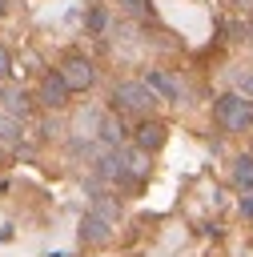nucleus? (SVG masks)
Listing matches in <instances>:
<instances>
[{"label": "nucleus", "instance_id": "nucleus-1", "mask_svg": "<svg viewBox=\"0 0 253 257\" xmlns=\"http://www.w3.org/2000/svg\"><path fill=\"white\" fill-rule=\"evenodd\" d=\"M213 116H217L221 128H229V133H245V128L253 124V100H249L245 92H225V96H217Z\"/></svg>", "mask_w": 253, "mask_h": 257}, {"label": "nucleus", "instance_id": "nucleus-2", "mask_svg": "<svg viewBox=\"0 0 253 257\" xmlns=\"http://www.w3.org/2000/svg\"><path fill=\"white\" fill-rule=\"evenodd\" d=\"M157 104V92L149 80H120L112 88V108L116 112H149Z\"/></svg>", "mask_w": 253, "mask_h": 257}, {"label": "nucleus", "instance_id": "nucleus-3", "mask_svg": "<svg viewBox=\"0 0 253 257\" xmlns=\"http://www.w3.org/2000/svg\"><path fill=\"white\" fill-rule=\"evenodd\" d=\"M60 76L68 80V88H72V92H84V88L96 80V68H92V60H88V56L72 52V56H64V64H60Z\"/></svg>", "mask_w": 253, "mask_h": 257}, {"label": "nucleus", "instance_id": "nucleus-4", "mask_svg": "<svg viewBox=\"0 0 253 257\" xmlns=\"http://www.w3.org/2000/svg\"><path fill=\"white\" fill-rule=\"evenodd\" d=\"M68 92H72V88H68V80L60 76V68L40 80V104H44V108H64V104H68Z\"/></svg>", "mask_w": 253, "mask_h": 257}, {"label": "nucleus", "instance_id": "nucleus-5", "mask_svg": "<svg viewBox=\"0 0 253 257\" xmlns=\"http://www.w3.org/2000/svg\"><path fill=\"white\" fill-rule=\"evenodd\" d=\"M80 241H84V245H108V241H112V221L100 217V213H84V221H80Z\"/></svg>", "mask_w": 253, "mask_h": 257}, {"label": "nucleus", "instance_id": "nucleus-6", "mask_svg": "<svg viewBox=\"0 0 253 257\" xmlns=\"http://www.w3.org/2000/svg\"><path fill=\"white\" fill-rule=\"evenodd\" d=\"M165 137H169V128H165L161 120H141V124H137V145H141L145 153H157V149L165 145Z\"/></svg>", "mask_w": 253, "mask_h": 257}, {"label": "nucleus", "instance_id": "nucleus-7", "mask_svg": "<svg viewBox=\"0 0 253 257\" xmlns=\"http://www.w3.org/2000/svg\"><path fill=\"white\" fill-rule=\"evenodd\" d=\"M149 84H153V92H161L165 100H177L181 96V88H177V80L165 72V68H149V76H145Z\"/></svg>", "mask_w": 253, "mask_h": 257}, {"label": "nucleus", "instance_id": "nucleus-8", "mask_svg": "<svg viewBox=\"0 0 253 257\" xmlns=\"http://www.w3.org/2000/svg\"><path fill=\"white\" fill-rule=\"evenodd\" d=\"M233 185L237 189H253V157H237L233 161Z\"/></svg>", "mask_w": 253, "mask_h": 257}, {"label": "nucleus", "instance_id": "nucleus-9", "mask_svg": "<svg viewBox=\"0 0 253 257\" xmlns=\"http://www.w3.org/2000/svg\"><path fill=\"white\" fill-rule=\"evenodd\" d=\"M100 137H104L108 145H120V141H124V128H120V120L104 116V120H100Z\"/></svg>", "mask_w": 253, "mask_h": 257}, {"label": "nucleus", "instance_id": "nucleus-10", "mask_svg": "<svg viewBox=\"0 0 253 257\" xmlns=\"http://www.w3.org/2000/svg\"><path fill=\"white\" fill-rule=\"evenodd\" d=\"M116 4H120L129 16H141V20H145V16H153V0H116Z\"/></svg>", "mask_w": 253, "mask_h": 257}, {"label": "nucleus", "instance_id": "nucleus-11", "mask_svg": "<svg viewBox=\"0 0 253 257\" xmlns=\"http://www.w3.org/2000/svg\"><path fill=\"white\" fill-rule=\"evenodd\" d=\"M4 96H8V112H16V116L28 112V96L24 92H4Z\"/></svg>", "mask_w": 253, "mask_h": 257}, {"label": "nucleus", "instance_id": "nucleus-12", "mask_svg": "<svg viewBox=\"0 0 253 257\" xmlns=\"http://www.w3.org/2000/svg\"><path fill=\"white\" fill-rule=\"evenodd\" d=\"M88 28H92V32L104 28V8H92V12H88Z\"/></svg>", "mask_w": 253, "mask_h": 257}, {"label": "nucleus", "instance_id": "nucleus-13", "mask_svg": "<svg viewBox=\"0 0 253 257\" xmlns=\"http://www.w3.org/2000/svg\"><path fill=\"white\" fill-rule=\"evenodd\" d=\"M12 72V56H8V48L0 44V76H8Z\"/></svg>", "mask_w": 253, "mask_h": 257}, {"label": "nucleus", "instance_id": "nucleus-14", "mask_svg": "<svg viewBox=\"0 0 253 257\" xmlns=\"http://www.w3.org/2000/svg\"><path fill=\"white\" fill-rule=\"evenodd\" d=\"M241 92L253 100V72H245V76H241Z\"/></svg>", "mask_w": 253, "mask_h": 257}, {"label": "nucleus", "instance_id": "nucleus-15", "mask_svg": "<svg viewBox=\"0 0 253 257\" xmlns=\"http://www.w3.org/2000/svg\"><path fill=\"white\" fill-rule=\"evenodd\" d=\"M241 213H245V217H253V189H249V197H241Z\"/></svg>", "mask_w": 253, "mask_h": 257}, {"label": "nucleus", "instance_id": "nucleus-16", "mask_svg": "<svg viewBox=\"0 0 253 257\" xmlns=\"http://www.w3.org/2000/svg\"><path fill=\"white\" fill-rule=\"evenodd\" d=\"M237 4H241V8H253V0H237Z\"/></svg>", "mask_w": 253, "mask_h": 257}, {"label": "nucleus", "instance_id": "nucleus-17", "mask_svg": "<svg viewBox=\"0 0 253 257\" xmlns=\"http://www.w3.org/2000/svg\"><path fill=\"white\" fill-rule=\"evenodd\" d=\"M4 12H8V8H4V0H0V16H4Z\"/></svg>", "mask_w": 253, "mask_h": 257}, {"label": "nucleus", "instance_id": "nucleus-18", "mask_svg": "<svg viewBox=\"0 0 253 257\" xmlns=\"http://www.w3.org/2000/svg\"><path fill=\"white\" fill-rule=\"evenodd\" d=\"M249 40H253V20H249Z\"/></svg>", "mask_w": 253, "mask_h": 257}]
</instances>
